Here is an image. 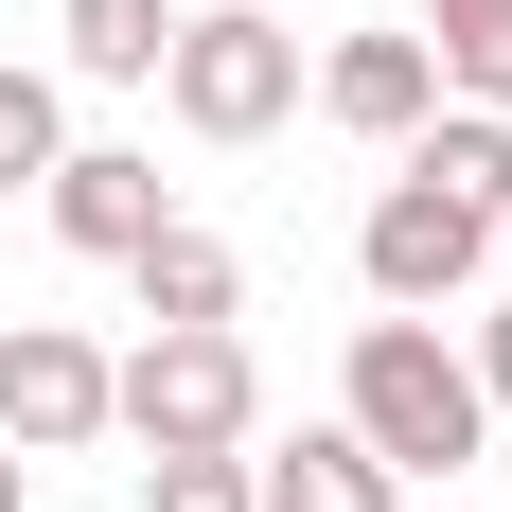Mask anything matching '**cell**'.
Instances as JSON below:
<instances>
[{
    "mask_svg": "<svg viewBox=\"0 0 512 512\" xmlns=\"http://www.w3.org/2000/svg\"><path fill=\"white\" fill-rule=\"evenodd\" d=\"M106 424L142 442V460H248V424H265V371L230 318H159L142 354H106Z\"/></svg>",
    "mask_w": 512,
    "mask_h": 512,
    "instance_id": "6da1fadb",
    "label": "cell"
},
{
    "mask_svg": "<svg viewBox=\"0 0 512 512\" xmlns=\"http://www.w3.org/2000/svg\"><path fill=\"white\" fill-rule=\"evenodd\" d=\"M336 424H354L389 477H460L477 442H495L477 371L442 354V318H371V336H354V371H336Z\"/></svg>",
    "mask_w": 512,
    "mask_h": 512,
    "instance_id": "7a4b0ae2",
    "label": "cell"
},
{
    "mask_svg": "<svg viewBox=\"0 0 512 512\" xmlns=\"http://www.w3.org/2000/svg\"><path fill=\"white\" fill-rule=\"evenodd\" d=\"M159 106H177L195 142H265V124L301 106V36H283L265 0H195V18L159 36Z\"/></svg>",
    "mask_w": 512,
    "mask_h": 512,
    "instance_id": "3957f363",
    "label": "cell"
},
{
    "mask_svg": "<svg viewBox=\"0 0 512 512\" xmlns=\"http://www.w3.org/2000/svg\"><path fill=\"white\" fill-rule=\"evenodd\" d=\"M354 265H371V301H389V318H442L477 265H495V212H460L442 177H389L371 230H354Z\"/></svg>",
    "mask_w": 512,
    "mask_h": 512,
    "instance_id": "277c9868",
    "label": "cell"
},
{
    "mask_svg": "<svg viewBox=\"0 0 512 512\" xmlns=\"http://www.w3.org/2000/svg\"><path fill=\"white\" fill-rule=\"evenodd\" d=\"M0 442L18 460H89L106 442V354L71 318H0Z\"/></svg>",
    "mask_w": 512,
    "mask_h": 512,
    "instance_id": "5b68a950",
    "label": "cell"
},
{
    "mask_svg": "<svg viewBox=\"0 0 512 512\" xmlns=\"http://www.w3.org/2000/svg\"><path fill=\"white\" fill-rule=\"evenodd\" d=\"M36 212H53V248H89V265H124V248H142V230H159L177 195H159V159H142V142H71V159L36 177Z\"/></svg>",
    "mask_w": 512,
    "mask_h": 512,
    "instance_id": "8992f818",
    "label": "cell"
},
{
    "mask_svg": "<svg viewBox=\"0 0 512 512\" xmlns=\"http://www.w3.org/2000/svg\"><path fill=\"white\" fill-rule=\"evenodd\" d=\"M424 106H442L424 36H336V53H318V124H354V142H407Z\"/></svg>",
    "mask_w": 512,
    "mask_h": 512,
    "instance_id": "52a82bcc",
    "label": "cell"
},
{
    "mask_svg": "<svg viewBox=\"0 0 512 512\" xmlns=\"http://www.w3.org/2000/svg\"><path fill=\"white\" fill-rule=\"evenodd\" d=\"M248 512H407V477L371 460L354 424H301L283 460H248Z\"/></svg>",
    "mask_w": 512,
    "mask_h": 512,
    "instance_id": "ba28073f",
    "label": "cell"
},
{
    "mask_svg": "<svg viewBox=\"0 0 512 512\" xmlns=\"http://www.w3.org/2000/svg\"><path fill=\"white\" fill-rule=\"evenodd\" d=\"M124 283H142V318H230V301H248V265L212 248L195 212H159L142 248H124Z\"/></svg>",
    "mask_w": 512,
    "mask_h": 512,
    "instance_id": "9c48e42d",
    "label": "cell"
},
{
    "mask_svg": "<svg viewBox=\"0 0 512 512\" xmlns=\"http://www.w3.org/2000/svg\"><path fill=\"white\" fill-rule=\"evenodd\" d=\"M407 177H442L460 212H512V106H424V124H407Z\"/></svg>",
    "mask_w": 512,
    "mask_h": 512,
    "instance_id": "30bf717a",
    "label": "cell"
},
{
    "mask_svg": "<svg viewBox=\"0 0 512 512\" xmlns=\"http://www.w3.org/2000/svg\"><path fill=\"white\" fill-rule=\"evenodd\" d=\"M407 36L442 71V106H512V0H424Z\"/></svg>",
    "mask_w": 512,
    "mask_h": 512,
    "instance_id": "8fae6325",
    "label": "cell"
},
{
    "mask_svg": "<svg viewBox=\"0 0 512 512\" xmlns=\"http://www.w3.org/2000/svg\"><path fill=\"white\" fill-rule=\"evenodd\" d=\"M53 159H71V89H53L36 53H0V195H36Z\"/></svg>",
    "mask_w": 512,
    "mask_h": 512,
    "instance_id": "7c38bea8",
    "label": "cell"
},
{
    "mask_svg": "<svg viewBox=\"0 0 512 512\" xmlns=\"http://www.w3.org/2000/svg\"><path fill=\"white\" fill-rule=\"evenodd\" d=\"M159 36H177V0H71V71L89 89H159Z\"/></svg>",
    "mask_w": 512,
    "mask_h": 512,
    "instance_id": "4fadbf2b",
    "label": "cell"
},
{
    "mask_svg": "<svg viewBox=\"0 0 512 512\" xmlns=\"http://www.w3.org/2000/svg\"><path fill=\"white\" fill-rule=\"evenodd\" d=\"M142 512H248V460H142Z\"/></svg>",
    "mask_w": 512,
    "mask_h": 512,
    "instance_id": "5bb4252c",
    "label": "cell"
},
{
    "mask_svg": "<svg viewBox=\"0 0 512 512\" xmlns=\"http://www.w3.org/2000/svg\"><path fill=\"white\" fill-rule=\"evenodd\" d=\"M460 371H477V407H495V424H512V301H495V318H477V354H460Z\"/></svg>",
    "mask_w": 512,
    "mask_h": 512,
    "instance_id": "9a60e30c",
    "label": "cell"
},
{
    "mask_svg": "<svg viewBox=\"0 0 512 512\" xmlns=\"http://www.w3.org/2000/svg\"><path fill=\"white\" fill-rule=\"evenodd\" d=\"M18 495H36V460H18V442H0V512H18Z\"/></svg>",
    "mask_w": 512,
    "mask_h": 512,
    "instance_id": "2e32d148",
    "label": "cell"
},
{
    "mask_svg": "<svg viewBox=\"0 0 512 512\" xmlns=\"http://www.w3.org/2000/svg\"><path fill=\"white\" fill-rule=\"evenodd\" d=\"M495 248H512V212H495Z\"/></svg>",
    "mask_w": 512,
    "mask_h": 512,
    "instance_id": "e0dca14e",
    "label": "cell"
}]
</instances>
